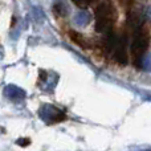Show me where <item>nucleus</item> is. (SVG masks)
I'll list each match as a JSON object with an SVG mask.
<instances>
[{
	"mask_svg": "<svg viewBox=\"0 0 151 151\" xmlns=\"http://www.w3.org/2000/svg\"><path fill=\"white\" fill-rule=\"evenodd\" d=\"M96 16H97V23H96V31L105 33L109 32L111 28V24L114 21V9L110 4L107 3H102L97 7L96 9Z\"/></svg>",
	"mask_w": 151,
	"mask_h": 151,
	"instance_id": "1",
	"label": "nucleus"
},
{
	"mask_svg": "<svg viewBox=\"0 0 151 151\" xmlns=\"http://www.w3.org/2000/svg\"><path fill=\"white\" fill-rule=\"evenodd\" d=\"M147 47H149V36L143 32V29L139 28L134 35L133 44H131V55H133L134 63L137 65L143 58V55L146 52Z\"/></svg>",
	"mask_w": 151,
	"mask_h": 151,
	"instance_id": "2",
	"label": "nucleus"
},
{
	"mask_svg": "<svg viewBox=\"0 0 151 151\" xmlns=\"http://www.w3.org/2000/svg\"><path fill=\"white\" fill-rule=\"evenodd\" d=\"M113 53H114V58L118 64L121 65L127 64V40L126 37L117 39V42L113 48Z\"/></svg>",
	"mask_w": 151,
	"mask_h": 151,
	"instance_id": "3",
	"label": "nucleus"
},
{
	"mask_svg": "<svg viewBox=\"0 0 151 151\" xmlns=\"http://www.w3.org/2000/svg\"><path fill=\"white\" fill-rule=\"evenodd\" d=\"M69 37H70V40L74 42V44H77L78 47L82 48V49H89V48H90V45H89L88 40H86L81 33H78V32H76V31H69Z\"/></svg>",
	"mask_w": 151,
	"mask_h": 151,
	"instance_id": "4",
	"label": "nucleus"
},
{
	"mask_svg": "<svg viewBox=\"0 0 151 151\" xmlns=\"http://www.w3.org/2000/svg\"><path fill=\"white\" fill-rule=\"evenodd\" d=\"M53 11H55V13L57 16H64L66 13V7H65V4H64V3L58 1V3H56V4H55Z\"/></svg>",
	"mask_w": 151,
	"mask_h": 151,
	"instance_id": "5",
	"label": "nucleus"
},
{
	"mask_svg": "<svg viewBox=\"0 0 151 151\" xmlns=\"http://www.w3.org/2000/svg\"><path fill=\"white\" fill-rule=\"evenodd\" d=\"M89 16L88 15H85V13H81V15H77V17H76V20L77 21H80L81 23V25H83V24L86 23V21H89Z\"/></svg>",
	"mask_w": 151,
	"mask_h": 151,
	"instance_id": "6",
	"label": "nucleus"
},
{
	"mask_svg": "<svg viewBox=\"0 0 151 151\" xmlns=\"http://www.w3.org/2000/svg\"><path fill=\"white\" fill-rule=\"evenodd\" d=\"M76 4L78 5V7L81 8H86L89 5V3H90V0H73Z\"/></svg>",
	"mask_w": 151,
	"mask_h": 151,
	"instance_id": "7",
	"label": "nucleus"
},
{
	"mask_svg": "<svg viewBox=\"0 0 151 151\" xmlns=\"http://www.w3.org/2000/svg\"><path fill=\"white\" fill-rule=\"evenodd\" d=\"M17 143L20 145V146H23V147H25V146H29V143H31V139L29 138H27V139H19L17 141Z\"/></svg>",
	"mask_w": 151,
	"mask_h": 151,
	"instance_id": "8",
	"label": "nucleus"
}]
</instances>
